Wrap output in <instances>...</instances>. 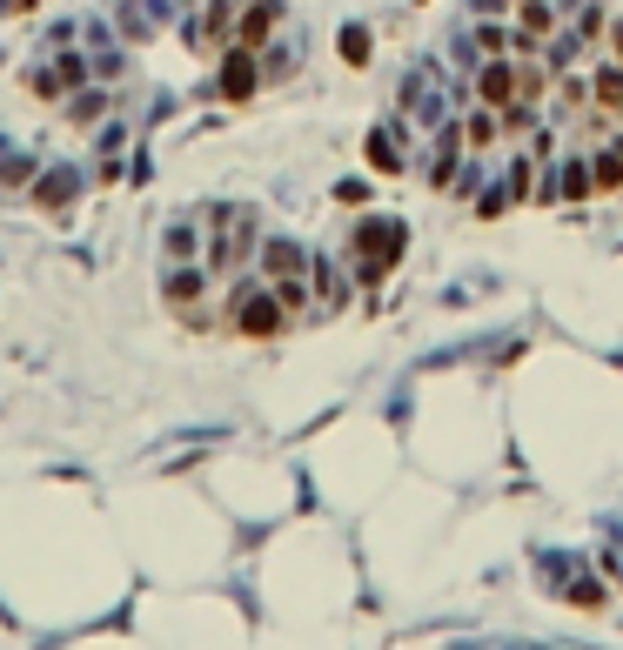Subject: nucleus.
Segmentation results:
<instances>
[{
  "label": "nucleus",
  "instance_id": "obj_1",
  "mask_svg": "<svg viewBox=\"0 0 623 650\" xmlns=\"http://www.w3.org/2000/svg\"><path fill=\"white\" fill-rule=\"evenodd\" d=\"M81 81H88V61H81V54H54V47H47L41 68L27 74V88L41 94V101H67V94L81 88Z\"/></svg>",
  "mask_w": 623,
  "mask_h": 650
},
{
  "label": "nucleus",
  "instance_id": "obj_3",
  "mask_svg": "<svg viewBox=\"0 0 623 650\" xmlns=\"http://www.w3.org/2000/svg\"><path fill=\"white\" fill-rule=\"evenodd\" d=\"M101 114H108V94H94V88H74V94H67V121H81V128H88V121H101Z\"/></svg>",
  "mask_w": 623,
  "mask_h": 650
},
{
  "label": "nucleus",
  "instance_id": "obj_2",
  "mask_svg": "<svg viewBox=\"0 0 623 650\" xmlns=\"http://www.w3.org/2000/svg\"><path fill=\"white\" fill-rule=\"evenodd\" d=\"M74 195H81V175H74V168H47V175H34V202L54 208V215H67Z\"/></svg>",
  "mask_w": 623,
  "mask_h": 650
},
{
  "label": "nucleus",
  "instance_id": "obj_4",
  "mask_svg": "<svg viewBox=\"0 0 623 650\" xmlns=\"http://www.w3.org/2000/svg\"><path fill=\"white\" fill-rule=\"evenodd\" d=\"M0 7H7V14H21V7H34V0H0Z\"/></svg>",
  "mask_w": 623,
  "mask_h": 650
}]
</instances>
